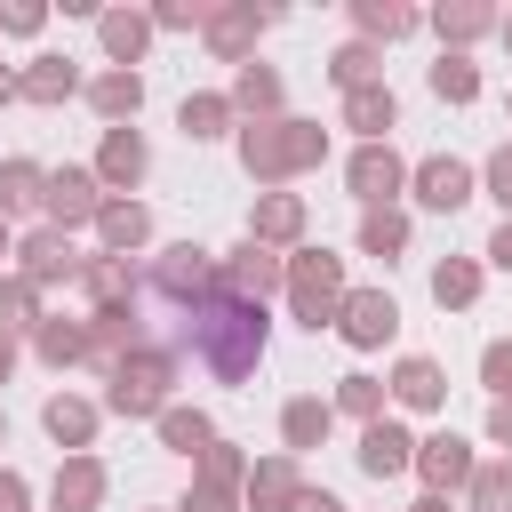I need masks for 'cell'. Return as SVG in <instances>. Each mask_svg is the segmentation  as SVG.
<instances>
[{"label": "cell", "instance_id": "1", "mask_svg": "<svg viewBox=\"0 0 512 512\" xmlns=\"http://www.w3.org/2000/svg\"><path fill=\"white\" fill-rule=\"evenodd\" d=\"M184 344L200 352V368L216 376V384H240V376H256V360H264V304H240V296H208L192 320H184Z\"/></svg>", "mask_w": 512, "mask_h": 512}, {"label": "cell", "instance_id": "2", "mask_svg": "<svg viewBox=\"0 0 512 512\" xmlns=\"http://www.w3.org/2000/svg\"><path fill=\"white\" fill-rule=\"evenodd\" d=\"M320 160H328V128H320V120H288V112H280V120H248V128H240V168H248L256 184H272V192H280L288 176L320 168Z\"/></svg>", "mask_w": 512, "mask_h": 512}, {"label": "cell", "instance_id": "3", "mask_svg": "<svg viewBox=\"0 0 512 512\" xmlns=\"http://www.w3.org/2000/svg\"><path fill=\"white\" fill-rule=\"evenodd\" d=\"M344 256H328V248H296L288 256V312L320 336V328H336V312H344Z\"/></svg>", "mask_w": 512, "mask_h": 512}, {"label": "cell", "instance_id": "4", "mask_svg": "<svg viewBox=\"0 0 512 512\" xmlns=\"http://www.w3.org/2000/svg\"><path fill=\"white\" fill-rule=\"evenodd\" d=\"M104 376H112V384H104V408H112V416H160V408H168V384H176V352H168V344H144V352H128V360H112Z\"/></svg>", "mask_w": 512, "mask_h": 512}, {"label": "cell", "instance_id": "5", "mask_svg": "<svg viewBox=\"0 0 512 512\" xmlns=\"http://www.w3.org/2000/svg\"><path fill=\"white\" fill-rule=\"evenodd\" d=\"M152 288L168 296V304H184V312H200L224 280H216V256L208 248H192V240H176V248H160V264H152Z\"/></svg>", "mask_w": 512, "mask_h": 512}, {"label": "cell", "instance_id": "6", "mask_svg": "<svg viewBox=\"0 0 512 512\" xmlns=\"http://www.w3.org/2000/svg\"><path fill=\"white\" fill-rule=\"evenodd\" d=\"M216 280H224V296L264 304V296H288V256H280V248H264V240H240V248L216 264Z\"/></svg>", "mask_w": 512, "mask_h": 512}, {"label": "cell", "instance_id": "7", "mask_svg": "<svg viewBox=\"0 0 512 512\" xmlns=\"http://www.w3.org/2000/svg\"><path fill=\"white\" fill-rule=\"evenodd\" d=\"M344 184H352L360 208H400V192H408V160H400L392 144H360V152L344 160Z\"/></svg>", "mask_w": 512, "mask_h": 512}, {"label": "cell", "instance_id": "8", "mask_svg": "<svg viewBox=\"0 0 512 512\" xmlns=\"http://www.w3.org/2000/svg\"><path fill=\"white\" fill-rule=\"evenodd\" d=\"M472 184H480V168L456 160V152H432V160L408 168V192H416V208H432V216H456V208L472 200Z\"/></svg>", "mask_w": 512, "mask_h": 512}, {"label": "cell", "instance_id": "9", "mask_svg": "<svg viewBox=\"0 0 512 512\" xmlns=\"http://www.w3.org/2000/svg\"><path fill=\"white\" fill-rule=\"evenodd\" d=\"M16 272H24L32 288H56V280H80V272H88V256L72 248V232H56V224H32V232L16 240Z\"/></svg>", "mask_w": 512, "mask_h": 512}, {"label": "cell", "instance_id": "10", "mask_svg": "<svg viewBox=\"0 0 512 512\" xmlns=\"http://www.w3.org/2000/svg\"><path fill=\"white\" fill-rule=\"evenodd\" d=\"M104 200H112V192L96 184V168H48V200H40V208H48V224H56V232L96 224V216H104Z\"/></svg>", "mask_w": 512, "mask_h": 512}, {"label": "cell", "instance_id": "11", "mask_svg": "<svg viewBox=\"0 0 512 512\" xmlns=\"http://www.w3.org/2000/svg\"><path fill=\"white\" fill-rule=\"evenodd\" d=\"M472 472H480L472 440H456V432H424V440H416V480H424V496H456V488H472Z\"/></svg>", "mask_w": 512, "mask_h": 512}, {"label": "cell", "instance_id": "12", "mask_svg": "<svg viewBox=\"0 0 512 512\" xmlns=\"http://www.w3.org/2000/svg\"><path fill=\"white\" fill-rule=\"evenodd\" d=\"M336 336H344L352 352H376V344H392V336H400V304H392L384 288H352V296H344V312H336Z\"/></svg>", "mask_w": 512, "mask_h": 512}, {"label": "cell", "instance_id": "13", "mask_svg": "<svg viewBox=\"0 0 512 512\" xmlns=\"http://www.w3.org/2000/svg\"><path fill=\"white\" fill-rule=\"evenodd\" d=\"M144 168H152V144H144L136 128H104V144H96V184H104L112 200H128V192L144 184Z\"/></svg>", "mask_w": 512, "mask_h": 512}, {"label": "cell", "instance_id": "14", "mask_svg": "<svg viewBox=\"0 0 512 512\" xmlns=\"http://www.w3.org/2000/svg\"><path fill=\"white\" fill-rule=\"evenodd\" d=\"M296 496H304V456H264V464H248V488H240V504L248 512H296Z\"/></svg>", "mask_w": 512, "mask_h": 512}, {"label": "cell", "instance_id": "15", "mask_svg": "<svg viewBox=\"0 0 512 512\" xmlns=\"http://www.w3.org/2000/svg\"><path fill=\"white\" fill-rule=\"evenodd\" d=\"M264 24H272V8H256V0L216 8V16H208V56H216V64H248V48H256Z\"/></svg>", "mask_w": 512, "mask_h": 512}, {"label": "cell", "instance_id": "16", "mask_svg": "<svg viewBox=\"0 0 512 512\" xmlns=\"http://www.w3.org/2000/svg\"><path fill=\"white\" fill-rule=\"evenodd\" d=\"M360 472H368V480H400V472H416V432L392 424V416H376V424L360 432Z\"/></svg>", "mask_w": 512, "mask_h": 512}, {"label": "cell", "instance_id": "17", "mask_svg": "<svg viewBox=\"0 0 512 512\" xmlns=\"http://www.w3.org/2000/svg\"><path fill=\"white\" fill-rule=\"evenodd\" d=\"M128 352H144V320H136V304H104V312H88V360L112 368V360H128Z\"/></svg>", "mask_w": 512, "mask_h": 512}, {"label": "cell", "instance_id": "18", "mask_svg": "<svg viewBox=\"0 0 512 512\" xmlns=\"http://www.w3.org/2000/svg\"><path fill=\"white\" fill-rule=\"evenodd\" d=\"M328 432H336V400H320V392H296V400L280 408V448H288V456H312Z\"/></svg>", "mask_w": 512, "mask_h": 512}, {"label": "cell", "instance_id": "19", "mask_svg": "<svg viewBox=\"0 0 512 512\" xmlns=\"http://www.w3.org/2000/svg\"><path fill=\"white\" fill-rule=\"evenodd\" d=\"M80 96L96 104V120H104V128H128V120L144 112V72H120V64H112V72H96Z\"/></svg>", "mask_w": 512, "mask_h": 512}, {"label": "cell", "instance_id": "20", "mask_svg": "<svg viewBox=\"0 0 512 512\" xmlns=\"http://www.w3.org/2000/svg\"><path fill=\"white\" fill-rule=\"evenodd\" d=\"M344 128L360 136V144H392V128H400V96L376 80V88H352L344 96Z\"/></svg>", "mask_w": 512, "mask_h": 512}, {"label": "cell", "instance_id": "21", "mask_svg": "<svg viewBox=\"0 0 512 512\" xmlns=\"http://www.w3.org/2000/svg\"><path fill=\"white\" fill-rule=\"evenodd\" d=\"M88 80H80V64L72 56H32L24 72H16V96L24 104H64V96H80Z\"/></svg>", "mask_w": 512, "mask_h": 512}, {"label": "cell", "instance_id": "22", "mask_svg": "<svg viewBox=\"0 0 512 512\" xmlns=\"http://www.w3.org/2000/svg\"><path fill=\"white\" fill-rule=\"evenodd\" d=\"M248 240H264V248H296V240H304V192H264L256 216H248Z\"/></svg>", "mask_w": 512, "mask_h": 512}, {"label": "cell", "instance_id": "23", "mask_svg": "<svg viewBox=\"0 0 512 512\" xmlns=\"http://www.w3.org/2000/svg\"><path fill=\"white\" fill-rule=\"evenodd\" d=\"M136 288H144V272H136V256H88V272H80V296L104 312V304H136Z\"/></svg>", "mask_w": 512, "mask_h": 512}, {"label": "cell", "instance_id": "24", "mask_svg": "<svg viewBox=\"0 0 512 512\" xmlns=\"http://www.w3.org/2000/svg\"><path fill=\"white\" fill-rule=\"evenodd\" d=\"M96 400H80V392H56L48 408H40V424H48V440L56 448H72V456H88V440H96Z\"/></svg>", "mask_w": 512, "mask_h": 512}, {"label": "cell", "instance_id": "25", "mask_svg": "<svg viewBox=\"0 0 512 512\" xmlns=\"http://www.w3.org/2000/svg\"><path fill=\"white\" fill-rule=\"evenodd\" d=\"M48 504H56V512H96V504H104V464H96V456H64L56 480H48Z\"/></svg>", "mask_w": 512, "mask_h": 512}, {"label": "cell", "instance_id": "26", "mask_svg": "<svg viewBox=\"0 0 512 512\" xmlns=\"http://www.w3.org/2000/svg\"><path fill=\"white\" fill-rule=\"evenodd\" d=\"M96 240H104V256H136V248L152 240V208H144V200H104Z\"/></svg>", "mask_w": 512, "mask_h": 512}, {"label": "cell", "instance_id": "27", "mask_svg": "<svg viewBox=\"0 0 512 512\" xmlns=\"http://www.w3.org/2000/svg\"><path fill=\"white\" fill-rule=\"evenodd\" d=\"M392 400H400V408H416V416H432V408L448 400V376H440V360L408 352V360L392 368Z\"/></svg>", "mask_w": 512, "mask_h": 512}, {"label": "cell", "instance_id": "28", "mask_svg": "<svg viewBox=\"0 0 512 512\" xmlns=\"http://www.w3.org/2000/svg\"><path fill=\"white\" fill-rule=\"evenodd\" d=\"M152 424H160V448H176V456H192V464L216 448V424H208V408H184V400H168Z\"/></svg>", "mask_w": 512, "mask_h": 512}, {"label": "cell", "instance_id": "29", "mask_svg": "<svg viewBox=\"0 0 512 512\" xmlns=\"http://www.w3.org/2000/svg\"><path fill=\"white\" fill-rule=\"evenodd\" d=\"M96 32H104L112 64H120V72H136V56H144V40H152V16H144V8H104V16H96Z\"/></svg>", "mask_w": 512, "mask_h": 512}, {"label": "cell", "instance_id": "30", "mask_svg": "<svg viewBox=\"0 0 512 512\" xmlns=\"http://www.w3.org/2000/svg\"><path fill=\"white\" fill-rule=\"evenodd\" d=\"M224 96H232V112H256V120H280V96H288V88H280V72H272V64H240Z\"/></svg>", "mask_w": 512, "mask_h": 512}, {"label": "cell", "instance_id": "31", "mask_svg": "<svg viewBox=\"0 0 512 512\" xmlns=\"http://www.w3.org/2000/svg\"><path fill=\"white\" fill-rule=\"evenodd\" d=\"M176 128H184L192 144H216V136H232V96H216V88L184 96V104H176Z\"/></svg>", "mask_w": 512, "mask_h": 512}, {"label": "cell", "instance_id": "32", "mask_svg": "<svg viewBox=\"0 0 512 512\" xmlns=\"http://www.w3.org/2000/svg\"><path fill=\"white\" fill-rule=\"evenodd\" d=\"M32 352H40L48 368H80V360H88V320H56V312H48V320L32 328Z\"/></svg>", "mask_w": 512, "mask_h": 512}, {"label": "cell", "instance_id": "33", "mask_svg": "<svg viewBox=\"0 0 512 512\" xmlns=\"http://www.w3.org/2000/svg\"><path fill=\"white\" fill-rule=\"evenodd\" d=\"M48 200V168L40 160H0V216H32Z\"/></svg>", "mask_w": 512, "mask_h": 512}, {"label": "cell", "instance_id": "34", "mask_svg": "<svg viewBox=\"0 0 512 512\" xmlns=\"http://www.w3.org/2000/svg\"><path fill=\"white\" fill-rule=\"evenodd\" d=\"M504 16L496 8H480V0H456V8H432V32H440V48H456L464 56V40H480V32H496Z\"/></svg>", "mask_w": 512, "mask_h": 512}, {"label": "cell", "instance_id": "35", "mask_svg": "<svg viewBox=\"0 0 512 512\" xmlns=\"http://www.w3.org/2000/svg\"><path fill=\"white\" fill-rule=\"evenodd\" d=\"M352 24H360V40L376 48V40H400V32H416L424 16H416V8H400V0H352Z\"/></svg>", "mask_w": 512, "mask_h": 512}, {"label": "cell", "instance_id": "36", "mask_svg": "<svg viewBox=\"0 0 512 512\" xmlns=\"http://www.w3.org/2000/svg\"><path fill=\"white\" fill-rule=\"evenodd\" d=\"M48 312H40V288L24 280V272H0V336H24V328H40Z\"/></svg>", "mask_w": 512, "mask_h": 512}, {"label": "cell", "instance_id": "37", "mask_svg": "<svg viewBox=\"0 0 512 512\" xmlns=\"http://www.w3.org/2000/svg\"><path fill=\"white\" fill-rule=\"evenodd\" d=\"M328 80H336L344 96H352V88H376V80H384V56H376L368 40H344V48L328 56Z\"/></svg>", "mask_w": 512, "mask_h": 512}, {"label": "cell", "instance_id": "38", "mask_svg": "<svg viewBox=\"0 0 512 512\" xmlns=\"http://www.w3.org/2000/svg\"><path fill=\"white\" fill-rule=\"evenodd\" d=\"M400 248H408V216L400 208H360V256H384L392 264Z\"/></svg>", "mask_w": 512, "mask_h": 512}, {"label": "cell", "instance_id": "39", "mask_svg": "<svg viewBox=\"0 0 512 512\" xmlns=\"http://www.w3.org/2000/svg\"><path fill=\"white\" fill-rule=\"evenodd\" d=\"M472 296H480V264H472V256L432 264V304H440V312H464Z\"/></svg>", "mask_w": 512, "mask_h": 512}, {"label": "cell", "instance_id": "40", "mask_svg": "<svg viewBox=\"0 0 512 512\" xmlns=\"http://www.w3.org/2000/svg\"><path fill=\"white\" fill-rule=\"evenodd\" d=\"M384 392H392L384 376H360V368H352V376H336V416H360V432H368V424L384 416Z\"/></svg>", "mask_w": 512, "mask_h": 512}, {"label": "cell", "instance_id": "41", "mask_svg": "<svg viewBox=\"0 0 512 512\" xmlns=\"http://www.w3.org/2000/svg\"><path fill=\"white\" fill-rule=\"evenodd\" d=\"M432 96H440V104H472V96H480V64L456 56V48H440V64H432Z\"/></svg>", "mask_w": 512, "mask_h": 512}, {"label": "cell", "instance_id": "42", "mask_svg": "<svg viewBox=\"0 0 512 512\" xmlns=\"http://www.w3.org/2000/svg\"><path fill=\"white\" fill-rule=\"evenodd\" d=\"M464 504H472V512H512V456H488V464L472 472Z\"/></svg>", "mask_w": 512, "mask_h": 512}, {"label": "cell", "instance_id": "43", "mask_svg": "<svg viewBox=\"0 0 512 512\" xmlns=\"http://www.w3.org/2000/svg\"><path fill=\"white\" fill-rule=\"evenodd\" d=\"M208 16H216L208 0H160L152 8V32H208Z\"/></svg>", "mask_w": 512, "mask_h": 512}, {"label": "cell", "instance_id": "44", "mask_svg": "<svg viewBox=\"0 0 512 512\" xmlns=\"http://www.w3.org/2000/svg\"><path fill=\"white\" fill-rule=\"evenodd\" d=\"M480 384H488V400H512V336L480 344Z\"/></svg>", "mask_w": 512, "mask_h": 512}, {"label": "cell", "instance_id": "45", "mask_svg": "<svg viewBox=\"0 0 512 512\" xmlns=\"http://www.w3.org/2000/svg\"><path fill=\"white\" fill-rule=\"evenodd\" d=\"M200 480H224V488H248V456H240L232 440H216V448L200 456Z\"/></svg>", "mask_w": 512, "mask_h": 512}, {"label": "cell", "instance_id": "46", "mask_svg": "<svg viewBox=\"0 0 512 512\" xmlns=\"http://www.w3.org/2000/svg\"><path fill=\"white\" fill-rule=\"evenodd\" d=\"M176 512H240V488H224V480H200L192 472V488H184V504Z\"/></svg>", "mask_w": 512, "mask_h": 512}, {"label": "cell", "instance_id": "47", "mask_svg": "<svg viewBox=\"0 0 512 512\" xmlns=\"http://www.w3.org/2000/svg\"><path fill=\"white\" fill-rule=\"evenodd\" d=\"M480 184H488V200H496V208L512 216V144H496V152H488V168H480Z\"/></svg>", "mask_w": 512, "mask_h": 512}, {"label": "cell", "instance_id": "48", "mask_svg": "<svg viewBox=\"0 0 512 512\" xmlns=\"http://www.w3.org/2000/svg\"><path fill=\"white\" fill-rule=\"evenodd\" d=\"M0 512H32V480L0 464Z\"/></svg>", "mask_w": 512, "mask_h": 512}, {"label": "cell", "instance_id": "49", "mask_svg": "<svg viewBox=\"0 0 512 512\" xmlns=\"http://www.w3.org/2000/svg\"><path fill=\"white\" fill-rule=\"evenodd\" d=\"M40 24H48V8H32V0L24 8H0V32H40Z\"/></svg>", "mask_w": 512, "mask_h": 512}, {"label": "cell", "instance_id": "50", "mask_svg": "<svg viewBox=\"0 0 512 512\" xmlns=\"http://www.w3.org/2000/svg\"><path fill=\"white\" fill-rule=\"evenodd\" d=\"M488 440L512 456V400H488Z\"/></svg>", "mask_w": 512, "mask_h": 512}, {"label": "cell", "instance_id": "51", "mask_svg": "<svg viewBox=\"0 0 512 512\" xmlns=\"http://www.w3.org/2000/svg\"><path fill=\"white\" fill-rule=\"evenodd\" d=\"M488 264H504V272H512V216L488 232Z\"/></svg>", "mask_w": 512, "mask_h": 512}, {"label": "cell", "instance_id": "52", "mask_svg": "<svg viewBox=\"0 0 512 512\" xmlns=\"http://www.w3.org/2000/svg\"><path fill=\"white\" fill-rule=\"evenodd\" d=\"M296 512H344V504H336L328 488H304V496H296Z\"/></svg>", "mask_w": 512, "mask_h": 512}, {"label": "cell", "instance_id": "53", "mask_svg": "<svg viewBox=\"0 0 512 512\" xmlns=\"http://www.w3.org/2000/svg\"><path fill=\"white\" fill-rule=\"evenodd\" d=\"M16 376V336H0V384Z\"/></svg>", "mask_w": 512, "mask_h": 512}, {"label": "cell", "instance_id": "54", "mask_svg": "<svg viewBox=\"0 0 512 512\" xmlns=\"http://www.w3.org/2000/svg\"><path fill=\"white\" fill-rule=\"evenodd\" d=\"M408 512H448V496H416V504H408Z\"/></svg>", "mask_w": 512, "mask_h": 512}, {"label": "cell", "instance_id": "55", "mask_svg": "<svg viewBox=\"0 0 512 512\" xmlns=\"http://www.w3.org/2000/svg\"><path fill=\"white\" fill-rule=\"evenodd\" d=\"M8 256H16V232H8V216H0V264H8Z\"/></svg>", "mask_w": 512, "mask_h": 512}, {"label": "cell", "instance_id": "56", "mask_svg": "<svg viewBox=\"0 0 512 512\" xmlns=\"http://www.w3.org/2000/svg\"><path fill=\"white\" fill-rule=\"evenodd\" d=\"M8 96H16V72H8V64H0V104H8Z\"/></svg>", "mask_w": 512, "mask_h": 512}, {"label": "cell", "instance_id": "57", "mask_svg": "<svg viewBox=\"0 0 512 512\" xmlns=\"http://www.w3.org/2000/svg\"><path fill=\"white\" fill-rule=\"evenodd\" d=\"M496 32H504V48H512V16H504V24H496Z\"/></svg>", "mask_w": 512, "mask_h": 512}, {"label": "cell", "instance_id": "58", "mask_svg": "<svg viewBox=\"0 0 512 512\" xmlns=\"http://www.w3.org/2000/svg\"><path fill=\"white\" fill-rule=\"evenodd\" d=\"M0 448H8V416H0Z\"/></svg>", "mask_w": 512, "mask_h": 512}]
</instances>
